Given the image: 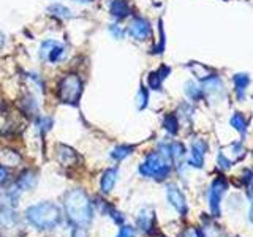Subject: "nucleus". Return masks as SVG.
I'll return each instance as SVG.
<instances>
[{
  "label": "nucleus",
  "mask_w": 253,
  "mask_h": 237,
  "mask_svg": "<svg viewBox=\"0 0 253 237\" xmlns=\"http://www.w3.org/2000/svg\"><path fill=\"white\" fill-rule=\"evenodd\" d=\"M84 84L78 75H67L63 76L57 85V97L62 103L67 105H78L83 97Z\"/></svg>",
  "instance_id": "nucleus-4"
},
{
  "label": "nucleus",
  "mask_w": 253,
  "mask_h": 237,
  "mask_svg": "<svg viewBox=\"0 0 253 237\" xmlns=\"http://www.w3.org/2000/svg\"><path fill=\"white\" fill-rule=\"evenodd\" d=\"M3 44H5V35L2 34V32H0V49L3 47Z\"/></svg>",
  "instance_id": "nucleus-29"
},
{
  "label": "nucleus",
  "mask_w": 253,
  "mask_h": 237,
  "mask_svg": "<svg viewBox=\"0 0 253 237\" xmlns=\"http://www.w3.org/2000/svg\"><path fill=\"white\" fill-rule=\"evenodd\" d=\"M78 154L73 149L68 146H59L57 147V160L63 164V166H71L76 160H78Z\"/></svg>",
  "instance_id": "nucleus-11"
},
{
  "label": "nucleus",
  "mask_w": 253,
  "mask_h": 237,
  "mask_svg": "<svg viewBox=\"0 0 253 237\" xmlns=\"http://www.w3.org/2000/svg\"><path fill=\"white\" fill-rule=\"evenodd\" d=\"M8 176H10V169H8L6 166L0 164V185H2L3 182L8 179Z\"/></svg>",
  "instance_id": "nucleus-28"
},
{
  "label": "nucleus",
  "mask_w": 253,
  "mask_h": 237,
  "mask_svg": "<svg viewBox=\"0 0 253 237\" xmlns=\"http://www.w3.org/2000/svg\"><path fill=\"white\" fill-rule=\"evenodd\" d=\"M128 34L138 41H144V40H149L152 37V27H150V22L147 19L134 18L128 26Z\"/></svg>",
  "instance_id": "nucleus-5"
},
{
  "label": "nucleus",
  "mask_w": 253,
  "mask_h": 237,
  "mask_svg": "<svg viewBox=\"0 0 253 237\" xmlns=\"http://www.w3.org/2000/svg\"><path fill=\"white\" fill-rule=\"evenodd\" d=\"M192 71H193V75L196 78L203 79V81H204V79H209L212 76H215L212 73V70L208 68V67H204L203 63H192Z\"/></svg>",
  "instance_id": "nucleus-18"
},
{
  "label": "nucleus",
  "mask_w": 253,
  "mask_h": 237,
  "mask_svg": "<svg viewBox=\"0 0 253 237\" xmlns=\"http://www.w3.org/2000/svg\"><path fill=\"white\" fill-rule=\"evenodd\" d=\"M182 237H195V234H193V233H190V231H187V233H185L184 236H182Z\"/></svg>",
  "instance_id": "nucleus-30"
},
{
  "label": "nucleus",
  "mask_w": 253,
  "mask_h": 237,
  "mask_svg": "<svg viewBox=\"0 0 253 237\" xmlns=\"http://www.w3.org/2000/svg\"><path fill=\"white\" fill-rule=\"evenodd\" d=\"M252 177H253V174H252ZM252 187H253V179H252Z\"/></svg>",
  "instance_id": "nucleus-32"
},
{
  "label": "nucleus",
  "mask_w": 253,
  "mask_h": 237,
  "mask_svg": "<svg viewBox=\"0 0 253 237\" xmlns=\"http://www.w3.org/2000/svg\"><path fill=\"white\" fill-rule=\"evenodd\" d=\"M63 209L68 220L76 226H89L93 220V207L84 190H70L63 198Z\"/></svg>",
  "instance_id": "nucleus-1"
},
{
  "label": "nucleus",
  "mask_w": 253,
  "mask_h": 237,
  "mask_svg": "<svg viewBox=\"0 0 253 237\" xmlns=\"http://www.w3.org/2000/svg\"><path fill=\"white\" fill-rule=\"evenodd\" d=\"M108 30H109V34L113 35L114 38H117V40H122L124 35H125L124 29L121 26H117V24H111V26L108 27Z\"/></svg>",
  "instance_id": "nucleus-26"
},
{
  "label": "nucleus",
  "mask_w": 253,
  "mask_h": 237,
  "mask_svg": "<svg viewBox=\"0 0 253 237\" xmlns=\"http://www.w3.org/2000/svg\"><path fill=\"white\" fill-rule=\"evenodd\" d=\"M0 233L8 236L19 233V218L10 209H0Z\"/></svg>",
  "instance_id": "nucleus-6"
},
{
  "label": "nucleus",
  "mask_w": 253,
  "mask_h": 237,
  "mask_svg": "<svg viewBox=\"0 0 253 237\" xmlns=\"http://www.w3.org/2000/svg\"><path fill=\"white\" fill-rule=\"evenodd\" d=\"M228 188V184L225 179H215L213 180V184L211 187V193H209V202H211V209L212 212L215 213V215H218L220 213V199L221 196H223V193L226 192Z\"/></svg>",
  "instance_id": "nucleus-7"
},
{
  "label": "nucleus",
  "mask_w": 253,
  "mask_h": 237,
  "mask_svg": "<svg viewBox=\"0 0 253 237\" xmlns=\"http://www.w3.org/2000/svg\"><path fill=\"white\" fill-rule=\"evenodd\" d=\"M185 93H187V97L188 98H192V100H198L203 95V90H201V87L200 85H196L193 81H190L185 84Z\"/></svg>",
  "instance_id": "nucleus-23"
},
{
  "label": "nucleus",
  "mask_w": 253,
  "mask_h": 237,
  "mask_svg": "<svg viewBox=\"0 0 253 237\" xmlns=\"http://www.w3.org/2000/svg\"><path fill=\"white\" fill-rule=\"evenodd\" d=\"M154 221H155L154 212H150V210H142V212L139 213V217H138V225H139V228H141L144 233H147V234L152 233Z\"/></svg>",
  "instance_id": "nucleus-14"
},
{
  "label": "nucleus",
  "mask_w": 253,
  "mask_h": 237,
  "mask_svg": "<svg viewBox=\"0 0 253 237\" xmlns=\"http://www.w3.org/2000/svg\"><path fill=\"white\" fill-rule=\"evenodd\" d=\"M47 11H49L52 16H55V18H59V19H68L71 18V10L67 6H63V5H59V3H54L51 5L49 8H47Z\"/></svg>",
  "instance_id": "nucleus-17"
},
{
  "label": "nucleus",
  "mask_w": 253,
  "mask_h": 237,
  "mask_svg": "<svg viewBox=\"0 0 253 237\" xmlns=\"http://www.w3.org/2000/svg\"><path fill=\"white\" fill-rule=\"evenodd\" d=\"M166 193H168V199L172 204V207L176 209L179 213H182V215H185L187 213V199H185V196L182 195L180 190L176 185H169Z\"/></svg>",
  "instance_id": "nucleus-8"
},
{
  "label": "nucleus",
  "mask_w": 253,
  "mask_h": 237,
  "mask_svg": "<svg viewBox=\"0 0 253 237\" xmlns=\"http://www.w3.org/2000/svg\"><path fill=\"white\" fill-rule=\"evenodd\" d=\"M250 84V78L249 75H236L234 76V87H236V95H237V100H244L245 98V90Z\"/></svg>",
  "instance_id": "nucleus-15"
},
{
  "label": "nucleus",
  "mask_w": 253,
  "mask_h": 237,
  "mask_svg": "<svg viewBox=\"0 0 253 237\" xmlns=\"http://www.w3.org/2000/svg\"><path fill=\"white\" fill-rule=\"evenodd\" d=\"M117 237H136V231L131 226H122Z\"/></svg>",
  "instance_id": "nucleus-27"
},
{
  "label": "nucleus",
  "mask_w": 253,
  "mask_h": 237,
  "mask_svg": "<svg viewBox=\"0 0 253 237\" xmlns=\"http://www.w3.org/2000/svg\"><path fill=\"white\" fill-rule=\"evenodd\" d=\"M231 125L242 134V136H244L245 133H247V120H245L244 116L239 114V113H236V114L231 117Z\"/></svg>",
  "instance_id": "nucleus-21"
},
{
  "label": "nucleus",
  "mask_w": 253,
  "mask_h": 237,
  "mask_svg": "<svg viewBox=\"0 0 253 237\" xmlns=\"http://www.w3.org/2000/svg\"><path fill=\"white\" fill-rule=\"evenodd\" d=\"M204 154H206V144L201 139L195 141L192 146V157H190L188 163L196 166V168H201L204 161Z\"/></svg>",
  "instance_id": "nucleus-10"
},
{
  "label": "nucleus",
  "mask_w": 253,
  "mask_h": 237,
  "mask_svg": "<svg viewBox=\"0 0 253 237\" xmlns=\"http://www.w3.org/2000/svg\"><path fill=\"white\" fill-rule=\"evenodd\" d=\"M169 67H162L155 73H150L149 75V87L154 90H160L162 89V82L166 79V76L169 75Z\"/></svg>",
  "instance_id": "nucleus-13"
},
{
  "label": "nucleus",
  "mask_w": 253,
  "mask_h": 237,
  "mask_svg": "<svg viewBox=\"0 0 253 237\" xmlns=\"http://www.w3.org/2000/svg\"><path fill=\"white\" fill-rule=\"evenodd\" d=\"M163 126H165V130L171 133V134H176L177 130H179V123H177V117L176 116H166L165 117V120H163Z\"/></svg>",
  "instance_id": "nucleus-22"
},
{
  "label": "nucleus",
  "mask_w": 253,
  "mask_h": 237,
  "mask_svg": "<svg viewBox=\"0 0 253 237\" xmlns=\"http://www.w3.org/2000/svg\"><path fill=\"white\" fill-rule=\"evenodd\" d=\"M78 2H81V3H92L93 0H78Z\"/></svg>",
  "instance_id": "nucleus-31"
},
{
  "label": "nucleus",
  "mask_w": 253,
  "mask_h": 237,
  "mask_svg": "<svg viewBox=\"0 0 253 237\" xmlns=\"http://www.w3.org/2000/svg\"><path fill=\"white\" fill-rule=\"evenodd\" d=\"M26 217L30 221V225L42 229V231H51L57 228L62 221V212L59 205L54 202H40L30 205L26 212Z\"/></svg>",
  "instance_id": "nucleus-2"
},
{
  "label": "nucleus",
  "mask_w": 253,
  "mask_h": 237,
  "mask_svg": "<svg viewBox=\"0 0 253 237\" xmlns=\"http://www.w3.org/2000/svg\"><path fill=\"white\" fill-rule=\"evenodd\" d=\"M220 236V229L218 226H204L203 231H201V237H218Z\"/></svg>",
  "instance_id": "nucleus-25"
},
{
  "label": "nucleus",
  "mask_w": 253,
  "mask_h": 237,
  "mask_svg": "<svg viewBox=\"0 0 253 237\" xmlns=\"http://www.w3.org/2000/svg\"><path fill=\"white\" fill-rule=\"evenodd\" d=\"M65 54H67L65 47H63L62 44H59V41H57L52 46V49L49 51V54H47L46 60L51 62V63H59V62H62L63 59H65Z\"/></svg>",
  "instance_id": "nucleus-16"
},
{
  "label": "nucleus",
  "mask_w": 253,
  "mask_h": 237,
  "mask_svg": "<svg viewBox=\"0 0 253 237\" xmlns=\"http://www.w3.org/2000/svg\"><path fill=\"white\" fill-rule=\"evenodd\" d=\"M18 185H19V188L30 190L32 187L35 185V176H34V172H32V171H24L21 176H19Z\"/></svg>",
  "instance_id": "nucleus-19"
},
{
  "label": "nucleus",
  "mask_w": 253,
  "mask_h": 237,
  "mask_svg": "<svg viewBox=\"0 0 253 237\" xmlns=\"http://www.w3.org/2000/svg\"><path fill=\"white\" fill-rule=\"evenodd\" d=\"M133 150H134L133 146H119V147H116L113 150V152H111V157H113L114 160H117V161H122L128 155L133 154Z\"/></svg>",
  "instance_id": "nucleus-20"
},
{
  "label": "nucleus",
  "mask_w": 253,
  "mask_h": 237,
  "mask_svg": "<svg viewBox=\"0 0 253 237\" xmlns=\"http://www.w3.org/2000/svg\"><path fill=\"white\" fill-rule=\"evenodd\" d=\"M138 108L139 109H144L147 106V103H149V92L146 87H139V92H138Z\"/></svg>",
  "instance_id": "nucleus-24"
},
{
  "label": "nucleus",
  "mask_w": 253,
  "mask_h": 237,
  "mask_svg": "<svg viewBox=\"0 0 253 237\" xmlns=\"http://www.w3.org/2000/svg\"><path fill=\"white\" fill-rule=\"evenodd\" d=\"M139 172L144 177H152L157 180H163L171 172V157L165 152H152L146 157V160L141 163Z\"/></svg>",
  "instance_id": "nucleus-3"
},
{
  "label": "nucleus",
  "mask_w": 253,
  "mask_h": 237,
  "mask_svg": "<svg viewBox=\"0 0 253 237\" xmlns=\"http://www.w3.org/2000/svg\"><path fill=\"white\" fill-rule=\"evenodd\" d=\"M131 8L126 0H111L109 2V13L114 19H124L130 14Z\"/></svg>",
  "instance_id": "nucleus-9"
},
{
  "label": "nucleus",
  "mask_w": 253,
  "mask_h": 237,
  "mask_svg": "<svg viewBox=\"0 0 253 237\" xmlns=\"http://www.w3.org/2000/svg\"><path fill=\"white\" fill-rule=\"evenodd\" d=\"M116 180H117V169H116V168L106 169L105 172H103L101 182H100L101 192H103V193L113 192V188H114V185H116Z\"/></svg>",
  "instance_id": "nucleus-12"
}]
</instances>
